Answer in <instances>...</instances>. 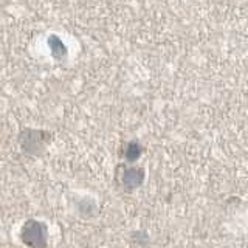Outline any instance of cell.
<instances>
[{
    "label": "cell",
    "instance_id": "6da1fadb",
    "mask_svg": "<svg viewBox=\"0 0 248 248\" xmlns=\"http://www.w3.org/2000/svg\"><path fill=\"white\" fill-rule=\"evenodd\" d=\"M33 237V244L31 245H44L45 244V227L42 222H27L25 227L22 230V239L23 242L28 244L30 239Z\"/></svg>",
    "mask_w": 248,
    "mask_h": 248
}]
</instances>
